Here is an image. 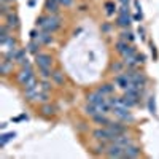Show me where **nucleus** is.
<instances>
[{"label":"nucleus","instance_id":"f257e3e1","mask_svg":"<svg viewBox=\"0 0 159 159\" xmlns=\"http://www.w3.org/2000/svg\"><path fill=\"white\" fill-rule=\"evenodd\" d=\"M59 27H61V18L57 15H48L46 16V22H45V25L42 29L49 32V34H54Z\"/></svg>","mask_w":159,"mask_h":159},{"label":"nucleus","instance_id":"f03ea898","mask_svg":"<svg viewBox=\"0 0 159 159\" xmlns=\"http://www.w3.org/2000/svg\"><path fill=\"white\" fill-rule=\"evenodd\" d=\"M107 156L108 157H124V147L118 145L115 142H110L107 148Z\"/></svg>","mask_w":159,"mask_h":159},{"label":"nucleus","instance_id":"7ed1b4c3","mask_svg":"<svg viewBox=\"0 0 159 159\" xmlns=\"http://www.w3.org/2000/svg\"><path fill=\"white\" fill-rule=\"evenodd\" d=\"M35 64L40 67H51L52 65V57L49 54H46V52H38V54H35Z\"/></svg>","mask_w":159,"mask_h":159},{"label":"nucleus","instance_id":"20e7f679","mask_svg":"<svg viewBox=\"0 0 159 159\" xmlns=\"http://www.w3.org/2000/svg\"><path fill=\"white\" fill-rule=\"evenodd\" d=\"M32 76H35V75H34V70H32V65H29V67H22L21 72L18 73V81L24 86Z\"/></svg>","mask_w":159,"mask_h":159},{"label":"nucleus","instance_id":"39448f33","mask_svg":"<svg viewBox=\"0 0 159 159\" xmlns=\"http://www.w3.org/2000/svg\"><path fill=\"white\" fill-rule=\"evenodd\" d=\"M86 100H88V103H92V105H97V107H99L100 103L105 102V96L100 94L99 91H96V92H91V94H88V96H86Z\"/></svg>","mask_w":159,"mask_h":159},{"label":"nucleus","instance_id":"423d86ee","mask_svg":"<svg viewBox=\"0 0 159 159\" xmlns=\"http://www.w3.org/2000/svg\"><path fill=\"white\" fill-rule=\"evenodd\" d=\"M5 19H7V25L11 29V30H16V29H19V18H18V15L16 13H10V15H7L5 16Z\"/></svg>","mask_w":159,"mask_h":159},{"label":"nucleus","instance_id":"0eeeda50","mask_svg":"<svg viewBox=\"0 0 159 159\" xmlns=\"http://www.w3.org/2000/svg\"><path fill=\"white\" fill-rule=\"evenodd\" d=\"M59 7H61L59 0H46L45 2V8H46V11L49 13V15H57Z\"/></svg>","mask_w":159,"mask_h":159},{"label":"nucleus","instance_id":"6e6552de","mask_svg":"<svg viewBox=\"0 0 159 159\" xmlns=\"http://www.w3.org/2000/svg\"><path fill=\"white\" fill-rule=\"evenodd\" d=\"M140 148L139 147H135L134 143H130V145H127V147L124 148V157H139L140 156Z\"/></svg>","mask_w":159,"mask_h":159},{"label":"nucleus","instance_id":"1a4fd4ad","mask_svg":"<svg viewBox=\"0 0 159 159\" xmlns=\"http://www.w3.org/2000/svg\"><path fill=\"white\" fill-rule=\"evenodd\" d=\"M115 83H116L118 88H121V89L126 91V89L130 86V80H129V76L124 73V75H118V76L115 78Z\"/></svg>","mask_w":159,"mask_h":159},{"label":"nucleus","instance_id":"9d476101","mask_svg":"<svg viewBox=\"0 0 159 159\" xmlns=\"http://www.w3.org/2000/svg\"><path fill=\"white\" fill-rule=\"evenodd\" d=\"M116 24L119 25V27H123V29H127L129 25H130V16H129V13L126 15V13H119L118 18H116Z\"/></svg>","mask_w":159,"mask_h":159},{"label":"nucleus","instance_id":"9b49d317","mask_svg":"<svg viewBox=\"0 0 159 159\" xmlns=\"http://www.w3.org/2000/svg\"><path fill=\"white\" fill-rule=\"evenodd\" d=\"M108 127L113 130V134L118 137V135H123V134H126V126L124 124H121V123H110L108 124Z\"/></svg>","mask_w":159,"mask_h":159},{"label":"nucleus","instance_id":"f8f14e48","mask_svg":"<svg viewBox=\"0 0 159 159\" xmlns=\"http://www.w3.org/2000/svg\"><path fill=\"white\" fill-rule=\"evenodd\" d=\"M92 119H94V123L96 124H99V126H102V127H107L111 121L107 118V115H103V113H97L96 116H92Z\"/></svg>","mask_w":159,"mask_h":159},{"label":"nucleus","instance_id":"ddd939ff","mask_svg":"<svg viewBox=\"0 0 159 159\" xmlns=\"http://www.w3.org/2000/svg\"><path fill=\"white\" fill-rule=\"evenodd\" d=\"M11 70H13V62L8 61V59H3L2 64H0V73H2L3 76H7Z\"/></svg>","mask_w":159,"mask_h":159},{"label":"nucleus","instance_id":"4468645a","mask_svg":"<svg viewBox=\"0 0 159 159\" xmlns=\"http://www.w3.org/2000/svg\"><path fill=\"white\" fill-rule=\"evenodd\" d=\"M37 40H38V42L42 43V45H49V43L52 42V37H51V34H49V32L43 30L42 34L38 35V38H37Z\"/></svg>","mask_w":159,"mask_h":159},{"label":"nucleus","instance_id":"2eb2a0df","mask_svg":"<svg viewBox=\"0 0 159 159\" xmlns=\"http://www.w3.org/2000/svg\"><path fill=\"white\" fill-rule=\"evenodd\" d=\"M97 91L100 92V94H103V96H110V94H113L115 86H113V84H110V83H105V84H102Z\"/></svg>","mask_w":159,"mask_h":159},{"label":"nucleus","instance_id":"dca6fc26","mask_svg":"<svg viewBox=\"0 0 159 159\" xmlns=\"http://www.w3.org/2000/svg\"><path fill=\"white\" fill-rule=\"evenodd\" d=\"M16 137V132H8V134H2V135H0V147H5V145L10 142V140H13V139H15Z\"/></svg>","mask_w":159,"mask_h":159},{"label":"nucleus","instance_id":"f3484780","mask_svg":"<svg viewBox=\"0 0 159 159\" xmlns=\"http://www.w3.org/2000/svg\"><path fill=\"white\" fill-rule=\"evenodd\" d=\"M40 46H42V43H40L38 40H32V42L27 45V51H30L32 54H38V52H40Z\"/></svg>","mask_w":159,"mask_h":159},{"label":"nucleus","instance_id":"a211bd4d","mask_svg":"<svg viewBox=\"0 0 159 159\" xmlns=\"http://www.w3.org/2000/svg\"><path fill=\"white\" fill-rule=\"evenodd\" d=\"M84 113L88 115V116H96L97 113H99V108H97V105H92V103H88L86 107H84Z\"/></svg>","mask_w":159,"mask_h":159},{"label":"nucleus","instance_id":"6ab92c4d","mask_svg":"<svg viewBox=\"0 0 159 159\" xmlns=\"http://www.w3.org/2000/svg\"><path fill=\"white\" fill-rule=\"evenodd\" d=\"M38 75L42 76L43 80H49V78L52 76L51 67H40V69H38Z\"/></svg>","mask_w":159,"mask_h":159},{"label":"nucleus","instance_id":"aec40b11","mask_svg":"<svg viewBox=\"0 0 159 159\" xmlns=\"http://www.w3.org/2000/svg\"><path fill=\"white\" fill-rule=\"evenodd\" d=\"M52 81H54L56 84H64V73L62 72H59V70H56V72H52Z\"/></svg>","mask_w":159,"mask_h":159},{"label":"nucleus","instance_id":"412c9836","mask_svg":"<svg viewBox=\"0 0 159 159\" xmlns=\"http://www.w3.org/2000/svg\"><path fill=\"white\" fill-rule=\"evenodd\" d=\"M37 86H38V83H37V78L35 76H32L27 83L24 84V91H27V89H37Z\"/></svg>","mask_w":159,"mask_h":159},{"label":"nucleus","instance_id":"4be33fe9","mask_svg":"<svg viewBox=\"0 0 159 159\" xmlns=\"http://www.w3.org/2000/svg\"><path fill=\"white\" fill-rule=\"evenodd\" d=\"M121 40H126V42H134V34H132L130 30H123L121 32Z\"/></svg>","mask_w":159,"mask_h":159},{"label":"nucleus","instance_id":"5701e85b","mask_svg":"<svg viewBox=\"0 0 159 159\" xmlns=\"http://www.w3.org/2000/svg\"><path fill=\"white\" fill-rule=\"evenodd\" d=\"M49 96H48V91H43V92H38L37 94V99L35 102H48Z\"/></svg>","mask_w":159,"mask_h":159},{"label":"nucleus","instance_id":"b1692460","mask_svg":"<svg viewBox=\"0 0 159 159\" xmlns=\"http://www.w3.org/2000/svg\"><path fill=\"white\" fill-rule=\"evenodd\" d=\"M148 110H150L151 115H156V99L154 97L148 99Z\"/></svg>","mask_w":159,"mask_h":159},{"label":"nucleus","instance_id":"393cba45","mask_svg":"<svg viewBox=\"0 0 159 159\" xmlns=\"http://www.w3.org/2000/svg\"><path fill=\"white\" fill-rule=\"evenodd\" d=\"M25 59V49H18V52H16V57H15V61L16 62H22Z\"/></svg>","mask_w":159,"mask_h":159},{"label":"nucleus","instance_id":"a878e982","mask_svg":"<svg viewBox=\"0 0 159 159\" xmlns=\"http://www.w3.org/2000/svg\"><path fill=\"white\" fill-rule=\"evenodd\" d=\"M105 10H107L108 15H113V13L116 11V7H115L113 2H105Z\"/></svg>","mask_w":159,"mask_h":159},{"label":"nucleus","instance_id":"bb28decb","mask_svg":"<svg viewBox=\"0 0 159 159\" xmlns=\"http://www.w3.org/2000/svg\"><path fill=\"white\" fill-rule=\"evenodd\" d=\"M42 113H43L45 116H49V115H52V113H54V108H52V107H49V105H45V107L42 108Z\"/></svg>","mask_w":159,"mask_h":159},{"label":"nucleus","instance_id":"cd10ccee","mask_svg":"<svg viewBox=\"0 0 159 159\" xmlns=\"http://www.w3.org/2000/svg\"><path fill=\"white\" fill-rule=\"evenodd\" d=\"M11 11H8V3H2L0 5V15L2 16H7V15H10Z\"/></svg>","mask_w":159,"mask_h":159},{"label":"nucleus","instance_id":"c85d7f7f","mask_svg":"<svg viewBox=\"0 0 159 159\" xmlns=\"http://www.w3.org/2000/svg\"><path fill=\"white\" fill-rule=\"evenodd\" d=\"M45 22H46V16L43 15V16H38L37 18V27H43V25H45Z\"/></svg>","mask_w":159,"mask_h":159},{"label":"nucleus","instance_id":"c756f323","mask_svg":"<svg viewBox=\"0 0 159 159\" xmlns=\"http://www.w3.org/2000/svg\"><path fill=\"white\" fill-rule=\"evenodd\" d=\"M111 70L113 72H121L123 70V64L121 62H113L111 64Z\"/></svg>","mask_w":159,"mask_h":159},{"label":"nucleus","instance_id":"7c9ffc66","mask_svg":"<svg viewBox=\"0 0 159 159\" xmlns=\"http://www.w3.org/2000/svg\"><path fill=\"white\" fill-rule=\"evenodd\" d=\"M145 54H135V61H137V64H145Z\"/></svg>","mask_w":159,"mask_h":159},{"label":"nucleus","instance_id":"2f4dec72","mask_svg":"<svg viewBox=\"0 0 159 159\" xmlns=\"http://www.w3.org/2000/svg\"><path fill=\"white\" fill-rule=\"evenodd\" d=\"M59 3L62 7H72L73 5V0H59Z\"/></svg>","mask_w":159,"mask_h":159},{"label":"nucleus","instance_id":"473e14b6","mask_svg":"<svg viewBox=\"0 0 159 159\" xmlns=\"http://www.w3.org/2000/svg\"><path fill=\"white\" fill-rule=\"evenodd\" d=\"M49 88H51L49 81H48V80H43V81H42V89L43 91H49Z\"/></svg>","mask_w":159,"mask_h":159},{"label":"nucleus","instance_id":"72a5a7b5","mask_svg":"<svg viewBox=\"0 0 159 159\" xmlns=\"http://www.w3.org/2000/svg\"><path fill=\"white\" fill-rule=\"evenodd\" d=\"M151 54H153V59L156 61V59H157V51H156V46H154L153 43H151Z\"/></svg>","mask_w":159,"mask_h":159},{"label":"nucleus","instance_id":"f704fd0d","mask_svg":"<svg viewBox=\"0 0 159 159\" xmlns=\"http://www.w3.org/2000/svg\"><path fill=\"white\" fill-rule=\"evenodd\" d=\"M102 30H103V32H108V30H110V24H103V25H102Z\"/></svg>","mask_w":159,"mask_h":159},{"label":"nucleus","instance_id":"c9c22d12","mask_svg":"<svg viewBox=\"0 0 159 159\" xmlns=\"http://www.w3.org/2000/svg\"><path fill=\"white\" fill-rule=\"evenodd\" d=\"M139 34H140L142 38H145V30H143V27H139Z\"/></svg>","mask_w":159,"mask_h":159},{"label":"nucleus","instance_id":"e433bc0d","mask_svg":"<svg viewBox=\"0 0 159 159\" xmlns=\"http://www.w3.org/2000/svg\"><path fill=\"white\" fill-rule=\"evenodd\" d=\"M134 19L135 21H142V13H137V15L134 16Z\"/></svg>","mask_w":159,"mask_h":159},{"label":"nucleus","instance_id":"4c0bfd02","mask_svg":"<svg viewBox=\"0 0 159 159\" xmlns=\"http://www.w3.org/2000/svg\"><path fill=\"white\" fill-rule=\"evenodd\" d=\"M121 2V5H124V7H129V0H119Z\"/></svg>","mask_w":159,"mask_h":159},{"label":"nucleus","instance_id":"58836bf2","mask_svg":"<svg viewBox=\"0 0 159 159\" xmlns=\"http://www.w3.org/2000/svg\"><path fill=\"white\" fill-rule=\"evenodd\" d=\"M11 2H15V0H0V3H11Z\"/></svg>","mask_w":159,"mask_h":159}]
</instances>
